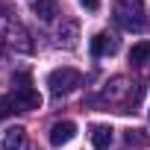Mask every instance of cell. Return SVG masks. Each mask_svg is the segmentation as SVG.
<instances>
[{"mask_svg": "<svg viewBox=\"0 0 150 150\" xmlns=\"http://www.w3.org/2000/svg\"><path fill=\"white\" fill-rule=\"evenodd\" d=\"M15 112V103H12V97H0V121L3 118H9Z\"/></svg>", "mask_w": 150, "mask_h": 150, "instance_id": "10", "label": "cell"}, {"mask_svg": "<svg viewBox=\"0 0 150 150\" xmlns=\"http://www.w3.org/2000/svg\"><path fill=\"white\" fill-rule=\"evenodd\" d=\"M33 12L41 21H53L59 15V6H56V0H33Z\"/></svg>", "mask_w": 150, "mask_h": 150, "instance_id": "8", "label": "cell"}, {"mask_svg": "<svg viewBox=\"0 0 150 150\" xmlns=\"http://www.w3.org/2000/svg\"><path fill=\"white\" fill-rule=\"evenodd\" d=\"M118 27L129 30V33H141L147 27V15H144V3L141 0H115V9H112Z\"/></svg>", "mask_w": 150, "mask_h": 150, "instance_id": "1", "label": "cell"}, {"mask_svg": "<svg viewBox=\"0 0 150 150\" xmlns=\"http://www.w3.org/2000/svg\"><path fill=\"white\" fill-rule=\"evenodd\" d=\"M80 86H83V77H80V71H74V68H56L47 77V88H50L53 97H68Z\"/></svg>", "mask_w": 150, "mask_h": 150, "instance_id": "2", "label": "cell"}, {"mask_svg": "<svg viewBox=\"0 0 150 150\" xmlns=\"http://www.w3.org/2000/svg\"><path fill=\"white\" fill-rule=\"evenodd\" d=\"M80 3H83L88 12H97V9H100V0H80Z\"/></svg>", "mask_w": 150, "mask_h": 150, "instance_id": "13", "label": "cell"}, {"mask_svg": "<svg viewBox=\"0 0 150 150\" xmlns=\"http://www.w3.org/2000/svg\"><path fill=\"white\" fill-rule=\"evenodd\" d=\"M129 62H132V65H144V62H150V44H147V41L132 44V50H129Z\"/></svg>", "mask_w": 150, "mask_h": 150, "instance_id": "9", "label": "cell"}, {"mask_svg": "<svg viewBox=\"0 0 150 150\" xmlns=\"http://www.w3.org/2000/svg\"><path fill=\"white\" fill-rule=\"evenodd\" d=\"M12 103H15V109H24V112H33V109H41V94L30 86V80L27 77H21V86L15 88V94H12Z\"/></svg>", "mask_w": 150, "mask_h": 150, "instance_id": "3", "label": "cell"}, {"mask_svg": "<svg viewBox=\"0 0 150 150\" xmlns=\"http://www.w3.org/2000/svg\"><path fill=\"white\" fill-rule=\"evenodd\" d=\"M141 132H144V129H129V132H127V141H129V144H147V135H141Z\"/></svg>", "mask_w": 150, "mask_h": 150, "instance_id": "11", "label": "cell"}, {"mask_svg": "<svg viewBox=\"0 0 150 150\" xmlns=\"http://www.w3.org/2000/svg\"><path fill=\"white\" fill-rule=\"evenodd\" d=\"M91 144H94V150H109V147H112V127L97 124V127L91 129Z\"/></svg>", "mask_w": 150, "mask_h": 150, "instance_id": "7", "label": "cell"}, {"mask_svg": "<svg viewBox=\"0 0 150 150\" xmlns=\"http://www.w3.org/2000/svg\"><path fill=\"white\" fill-rule=\"evenodd\" d=\"M74 35H77V24H68V30H65V47L74 44Z\"/></svg>", "mask_w": 150, "mask_h": 150, "instance_id": "12", "label": "cell"}, {"mask_svg": "<svg viewBox=\"0 0 150 150\" xmlns=\"http://www.w3.org/2000/svg\"><path fill=\"white\" fill-rule=\"evenodd\" d=\"M118 38L115 35H109V33H94L91 35V56H112V53H118Z\"/></svg>", "mask_w": 150, "mask_h": 150, "instance_id": "4", "label": "cell"}, {"mask_svg": "<svg viewBox=\"0 0 150 150\" xmlns=\"http://www.w3.org/2000/svg\"><path fill=\"white\" fill-rule=\"evenodd\" d=\"M27 147H30V141H27V129L24 127L6 129L3 141H0V150H27Z\"/></svg>", "mask_w": 150, "mask_h": 150, "instance_id": "6", "label": "cell"}, {"mask_svg": "<svg viewBox=\"0 0 150 150\" xmlns=\"http://www.w3.org/2000/svg\"><path fill=\"white\" fill-rule=\"evenodd\" d=\"M74 135H77V124L74 121H56L50 127V144L53 147H62V144L74 141Z\"/></svg>", "mask_w": 150, "mask_h": 150, "instance_id": "5", "label": "cell"}]
</instances>
